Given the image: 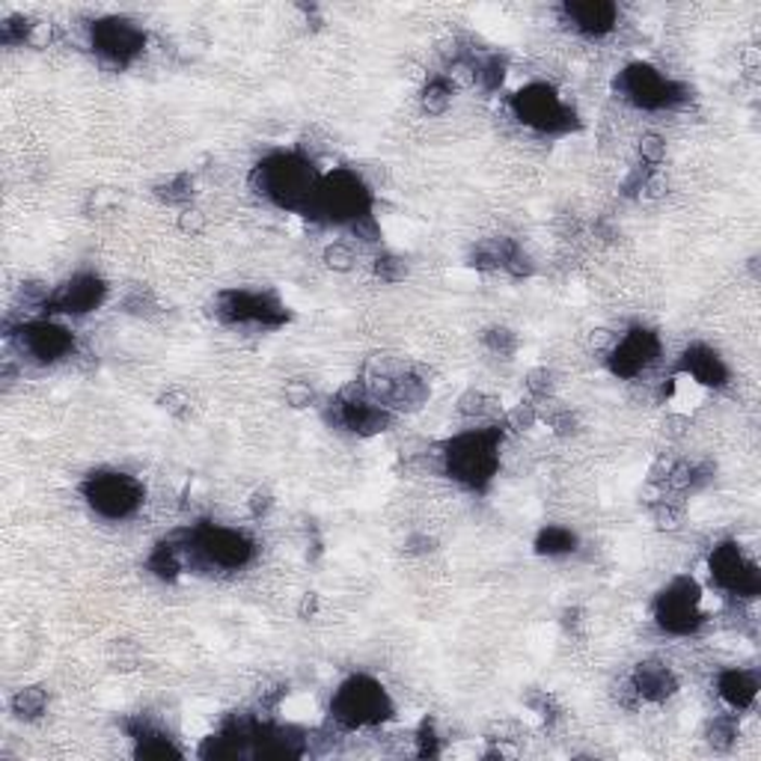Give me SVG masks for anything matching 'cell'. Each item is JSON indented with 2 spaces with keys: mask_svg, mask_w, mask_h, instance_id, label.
I'll return each instance as SVG.
<instances>
[{
  "mask_svg": "<svg viewBox=\"0 0 761 761\" xmlns=\"http://www.w3.org/2000/svg\"><path fill=\"white\" fill-rule=\"evenodd\" d=\"M369 215V191L366 185L348 170H337L318 182L316 203H313V217H328V220H360Z\"/></svg>",
  "mask_w": 761,
  "mask_h": 761,
  "instance_id": "obj_4",
  "label": "cell"
},
{
  "mask_svg": "<svg viewBox=\"0 0 761 761\" xmlns=\"http://www.w3.org/2000/svg\"><path fill=\"white\" fill-rule=\"evenodd\" d=\"M393 711L390 705V696L384 694V687L369 678V675H354L348 682L342 684L337 696H333V705H330V716L333 723L345 732H354V728L378 726L384 723L386 716Z\"/></svg>",
  "mask_w": 761,
  "mask_h": 761,
  "instance_id": "obj_3",
  "label": "cell"
},
{
  "mask_svg": "<svg viewBox=\"0 0 761 761\" xmlns=\"http://www.w3.org/2000/svg\"><path fill=\"white\" fill-rule=\"evenodd\" d=\"M286 402L292 408H307L309 402H313V386L304 384V381H289L286 384Z\"/></svg>",
  "mask_w": 761,
  "mask_h": 761,
  "instance_id": "obj_30",
  "label": "cell"
},
{
  "mask_svg": "<svg viewBox=\"0 0 761 761\" xmlns=\"http://www.w3.org/2000/svg\"><path fill=\"white\" fill-rule=\"evenodd\" d=\"M631 684H634L636 696H639L643 702H663V699L675 694V687H678V684H675V675H672L663 663H655V660L639 663L634 675H631Z\"/></svg>",
  "mask_w": 761,
  "mask_h": 761,
  "instance_id": "obj_18",
  "label": "cell"
},
{
  "mask_svg": "<svg viewBox=\"0 0 761 761\" xmlns=\"http://www.w3.org/2000/svg\"><path fill=\"white\" fill-rule=\"evenodd\" d=\"M660 354V342L651 330L636 328L625 333L622 340H616V345L607 354L610 372L619 378H636L643 369L655 364V357Z\"/></svg>",
  "mask_w": 761,
  "mask_h": 761,
  "instance_id": "obj_13",
  "label": "cell"
},
{
  "mask_svg": "<svg viewBox=\"0 0 761 761\" xmlns=\"http://www.w3.org/2000/svg\"><path fill=\"white\" fill-rule=\"evenodd\" d=\"M491 402L485 393H479V390H470V393H465V396L458 398V414L461 417H485L491 410Z\"/></svg>",
  "mask_w": 761,
  "mask_h": 761,
  "instance_id": "obj_26",
  "label": "cell"
},
{
  "mask_svg": "<svg viewBox=\"0 0 761 761\" xmlns=\"http://www.w3.org/2000/svg\"><path fill=\"white\" fill-rule=\"evenodd\" d=\"M376 274L384 280V283H402L408 277V265L396 256H381L376 262Z\"/></svg>",
  "mask_w": 761,
  "mask_h": 761,
  "instance_id": "obj_27",
  "label": "cell"
},
{
  "mask_svg": "<svg viewBox=\"0 0 761 761\" xmlns=\"http://www.w3.org/2000/svg\"><path fill=\"white\" fill-rule=\"evenodd\" d=\"M705 595L696 586L694 580L678 578L670 589H663L655 601V619L663 631L670 634H694L696 627L702 625L708 613H705Z\"/></svg>",
  "mask_w": 761,
  "mask_h": 761,
  "instance_id": "obj_5",
  "label": "cell"
},
{
  "mask_svg": "<svg viewBox=\"0 0 761 761\" xmlns=\"http://www.w3.org/2000/svg\"><path fill=\"white\" fill-rule=\"evenodd\" d=\"M566 18L578 27L580 34L604 36L616 27L619 10H616L613 3L586 0V3H569V7H566Z\"/></svg>",
  "mask_w": 761,
  "mask_h": 761,
  "instance_id": "obj_17",
  "label": "cell"
},
{
  "mask_svg": "<svg viewBox=\"0 0 761 761\" xmlns=\"http://www.w3.org/2000/svg\"><path fill=\"white\" fill-rule=\"evenodd\" d=\"M708 744L714 747V750H728L735 740H738L740 735V726L735 716H714L711 723H708Z\"/></svg>",
  "mask_w": 761,
  "mask_h": 761,
  "instance_id": "obj_22",
  "label": "cell"
},
{
  "mask_svg": "<svg viewBox=\"0 0 761 761\" xmlns=\"http://www.w3.org/2000/svg\"><path fill=\"white\" fill-rule=\"evenodd\" d=\"M104 292L107 286L92 277V274H80L75 280H68L66 286H60L54 295L48 297L46 304L51 313H66V316H84V313H92L96 307H102Z\"/></svg>",
  "mask_w": 761,
  "mask_h": 761,
  "instance_id": "obj_14",
  "label": "cell"
},
{
  "mask_svg": "<svg viewBox=\"0 0 761 761\" xmlns=\"http://www.w3.org/2000/svg\"><path fill=\"white\" fill-rule=\"evenodd\" d=\"M217 316L232 325H262L274 328L286 321V309L271 295L259 292H224L217 297Z\"/></svg>",
  "mask_w": 761,
  "mask_h": 761,
  "instance_id": "obj_12",
  "label": "cell"
},
{
  "mask_svg": "<svg viewBox=\"0 0 761 761\" xmlns=\"http://www.w3.org/2000/svg\"><path fill=\"white\" fill-rule=\"evenodd\" d=\"M578 547V535L566 530V527H547L535 538V550L547 554V557H559V554H571Z\"/></svg>",
  "mask_w": 761,
  "mask_h": 761,
  "instance_id": "obj_20",
  "label": "cell"
},
{
  "mask_svg": "<svg viewBox=\"0 0 761 761\" xmlns=\"http://www.w3.org/2000/svg\"><path fill=\"white\" fill-rule=\"evenodd\" d=\"M453 87H449V80L446 78H434L429 80V87L422 90V107H426V114L432 116H441L449 111V104H453Z\"/></svg>",
  "mask_w": 761,
  "mask_h": 761,
  "instance_id": "obj_21",
  "label": "cell"
},
{
  "mask_svg": "<svg viewBox=\"0 0 761 761\" xmlns=\"http://www.w3.org/2000/svg\"><path fill=\"white\" fill-rule=\"evenodd\" d=\"M511 111L521 119L523 126L535 128V131H550V135H559V131H569L574 126V111L569 104L562 102L554 87L547 84H530L523 87L515 102H511Z\"/></svg>",
  "mask_w": 761,
  "mask_h": 761,
  "instance_id": "obj_6",
  "label": "cell"
},
{
  "mask_svg": "<svg viewBox=\"0 0 761 761\" xmlns=\"http://www.w3.org/2000/svg\"><path fill=\"white\" fill-rule=\"evenodd\" d=\"M708 569H711V580L728 595H735V598H756L759 595V566L735 542L714 547V554L708 559Z\"/></svg>",
  "mask_w": 761,
  "mask_h": 761,
  "instance_id": "obj_8",
  "label": "cell"
},
{
  "mask_svg": "<svg viewBox=\"0 0 761 761\" xmlns=\"http://www.w3.org/2000/svg\"><path fill=\"white\" fill-rule=\"evenodd\" d=\"M147 34L128 18H104L92 24V48L114 66H126L143 51Z\"/></svg>",
  "mask_w": 761,
  "mask_h": 761,
  "instance_id": "obj_11",
  "label": "cell"
},
{
  "mask_svg": "<svg viewBox=\"0 0 761 761\" xmlns=\"http://www.w3.org/2000/svg\"><path fill=\"white\" fill-rule=\"evenodd\" d=\"M318 182L321 179L313 170V164L297 155H274L253 173V188L262 196L292 212H307V215H313Z\"/></svg>",
  "mask_w": 761,
  "mask_h": 761,
  "instance_id": "obj_1",
  "label": "cell"
},
{
  "mask_svg": "<svg viewBox=\"0 0 761 761\" xmlns=\"http://www.w3.org/2000/svg\"><path fill=\"white\" fill-rule=\"evenodd\" d=\"M485 342H489V348L491 352H497V354H511L515 352V333L511 330H491L489 337H485Z\"/></svg>",
  "mask_w": 761,
  "mask_h": 761,
  "instance_id": "obj_31",
  "label": "cell"
},
{
  "mask_svg": "<svg viewBox=\"0 0 761 761\" xmlns=\"http://www.w3.org/2000/svg\"><path fill=\"white\" fill-rule=\"evenodd\" d=\"M616 90H619L622 99H627L636 107H643V111H660V107H667V104L682 99V87L672 84L663 72H658L655 66H646V63L627 66L619 75V80H616Z\"/></svg>",
  "mask_w": 761,
  "mask_h": 761,
  "instance_id": "obj_7",
  "label": "cell"
},
{
  "mask_svg": "<svg viewBox=\"0 0 761 761\" xmlns=\"http://www.w3.org/2000/svg\"><path fill=\"white\" fill-rule=\"evenodd\" d=\"M325 262H328L333 271H352V265L357 262V256H354L352 244H345V241H333L328 251H325Z\"/></svg>",
  "mask_w": 761,
  "mask_h": 761,
  "instance_id": "obj_25",
  "label": "cell"
},
{
  "mask_svg": "<svg viewBox=\"0 0 761 761\" xmlns=\"http://www.w3.org/2000/svg\"><path fill=\"white\" fill-rule=\"evenodd\" d=\"M22 348L36 360L51 364V360L72 354L75 337H72V330L54 325V321H30L22 328Z\"/></svg>",
  "mask_w": 761,
  "mask_h": 761,
  "instance_id": "obj_15",
  "label": "cell"
},
{
  "mask_svg": "<svg viewBox=\"0 0 761 761\" xmlns=\"http://www.w3.org/2000/svg\"><path fill=\"white\" fill-rule=\"evenodd\" d=\"M179 229L188 232V236H200L205 229V215L196 212V208H185L182 215H179Z\"/></svg>",
  "mask_w": 761,
  "mask_h": 761,
  "instance_id": "obj_32",
  "label": "cell"
},
{
  "mask_svg": "<svg viewBox=\"0 0 761 761\" xmlns=\"http://www.w3.org/2000/svg\"><path fill=\"white\" fill-rule=\"evenodd\" d=\"M84 494H87L92 509L111 521L128 518L143 503V489L137 485V479L126 477V473H96L84 485Z\"/></svg>",
  "mask_w": 761,
  "mask_h": 761,
  "instance_id": "obj_9",
  "label": "cell"
},
{
  "mask_svg": "<svg viewBox=\"0 0 761 761\" xmlns=\"http://www.w3.org/2000/svg\"><path fill=\"white\" fill-rule=\"evenodd\" d=\"M682 372L687 378H694L696 384L705 386V390L708 386H723L728 381V366L708 345H694V348L684 352Z\"/></svg>",
  "mask_w": 761,
  "mask_h": 761,
  "instance_id": "obj_16",
  "label": "cell"
},
{
  "mask_svg": "<svg viewBox=\"0 0 761 761\" xmlns=\"http://www.w3.org/2000/svg\"><path fill=\"white\" fill-rule=\"evenodd\" d=\"M639 158L646 161L648 167H658L667 158V140L660 135H643L639 140Z\"/></svg>",
  "mask_w": 761,
  "mask_h": 761,
  "instance_id": "obj_24",
  "label": "cell"
},
{
  "mask_svg": "<svg viewBox=\"0 0 761 761\" xmlns=\"http://www.w3.org/2000/svg\"><path fill=\"white\" fill-rule=\"evenodd\" d=\"M193 193V182L188 179V176H176V179H170V182L164 185V191H161V196L167 200V203H188Z\"/></svg>",
  "mask_w": 761,
  "mask_h": 761,
  "instance_id": "obj_28",
  "label": "cell"
},
{
  "mask_svg": "<svg viewBox=\"0 0 761 761\" xmlns=\"http://www.w3.org/2000/svg\"><path fill=\"white\" fill-rule=\"evenodd\" d=\"M716 694L728 708L750 711L756 705V696H759V678L747 670H726L716 678Z\"/></svg>",
  "mask_w": 761,
  "mask_h": 761,
  "instance_id": "obj_19",
  "label": "cell"
},
{
  "mask_svg": "<svg viewBox=\"0 0 761 761\" xmlns=\"http://www.w3.org/2000/svg\"><path fill=\"white\" fill-rule=\"evenodd\" d=\"M500 444L503 432L491 422L479 432H465L455 437L444 449V470L461 485L482 489L500 467Z\"/></svg>",
  "mask_w": 761,
  "mask_h": 761,
  "instance_id": "obj_2",
  "label": "cell"
},
{
  "mask_svg": "<svg viewBox=\"0 0 761 761\" xmlns=\"http://www.w3.org/2000/svg\"><path fill=\"white\" fill-rule=\"evenodd\" d=\"M191 542L193 550L217 569H241L253 557L251 538L227 527H203L191 535Z\"/></svg>",
  "mask_w": 761,
  "mask_h": 761,
  "instance_id": "obj_10",
  "label": "cell"
},
{
  "mask_svg": "<svg viewBox=\"0 0 761 761\" xmlns=\"http://www.w3.org/2000/svg\"><path fill=\"white\" fill-rule=\"evenodd\" d=\"M527 386H530V393H533L535 398L554 396V376H550L547 369H535V372H530Z\"/></svg>",
  "mask_w": 761,
  "mask_h": 761,
  "instance_id": "obj_29",
  "label": "cell"
},
{
  "mask_svg": "<svg viewBox=\"0 0 761 761\" xmlns=\"http://www.w3.org/2000/svg\"><path fill=\"white\" fill-rule=\"evenodd\" d=\"M46 690H39V687H27V690H18V696L12 699V708H15V714L18 716H39L42 711H46Z\"/></svg>",
  "mask_w": 761,
  "mask_h": 761,
  "instance_id": "obj_23",
  "label": "cell"
}]
</instances>
